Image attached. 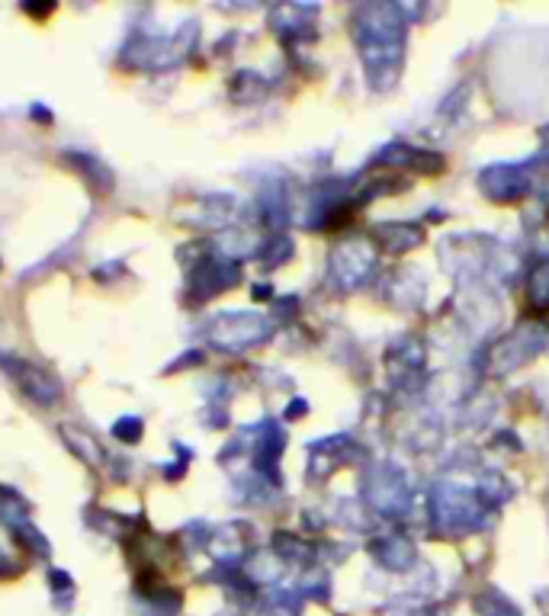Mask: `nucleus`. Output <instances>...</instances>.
<instances>
[]
</instances>
